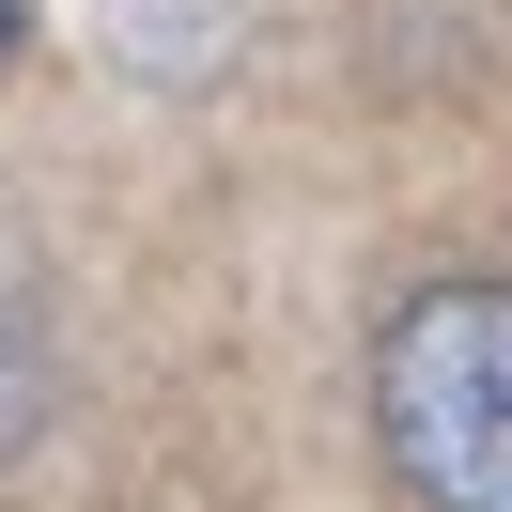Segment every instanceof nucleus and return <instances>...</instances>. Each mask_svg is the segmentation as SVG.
Wrapping results in <instances>:
<instances>
[{"instance_id":"1","label":"nucleus","mask_w":512,"mask_h":512,"mask_svg":"<svg viewBox=\"0 0 512 512\" xmlns=\"http://www.w3.org/2000/svg\"><path fill=\"white\" fill-rule=\"evenodd\" d=\"M373 435L419 512H512V280H435L373 342Z\"/></svg>"},{"instance_id":"2","label":"nucleus","mask_w":512,"mask_h":512,"mask_svg":"<svg viewBox=\"0 0 512 512\" xmlns=\"http://www.w3.org/2000/svg\"><path fill=\"white\" fill-rule=\"evenodd\" d=\"M16 419H32V295L0 280V450H16Z\"/></svg>"},{"instance_id":"3","label":"nucleus","mask_w":512,"mask_h":512,"mask_svg":"<svg viewBox=\"0 0 512 512\" xmlns=\"http://www.w3.org/2000/svg\"><path fill=\"white\" fill-rule=\"evenodd\" d=\"M0 47H16V0H0Z\"/></svg>"}]
</instances>
